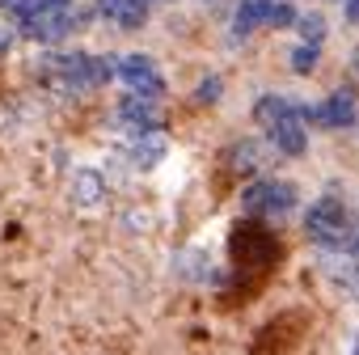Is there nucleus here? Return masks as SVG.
I'll return each instance as SVG.
<instances>
[{"label":"nucleus","instance_id":"obj_10","mask_svg":"<svg viewBox=\"0 0 359 355\" xmlns=\"http://www.w3.org/2000/svg\"><path fill=\"white\" fill-rule=\"evenodd\" d=\"M254 119L275 127V123H283V119H296V106H292L287 98H275V93H271V98H262V102L254 106Z\"/></svg>","mask_w":359,"mask_h":355},{"label":"nucleus","instance_id":"obj_20","mask_svg":"<svg viewBox=\"0 0 359 355\" xmlns=\"http://www.w3.org/2000/svg\"><path fill=\"white\" fill-rule=\"evenodd\" d=\"M199 98H203V102H216V98H220V76H208V81L199 85Z\"/></svg>","mask_w":359,"mask_h":355},{"label":"nucleus","instance_id":"obj_8","mask_svg":"<svg viewBox=\"0 0 359 355\" xmlns=\"http://www.w3.org/2000/svg\"><path fill=\"white\" fill-rule=\"evenodd\" d=\"M271 140H275V148H279V152L296 156V152H304V123L283 119V123H275V127H271Z\"/></svg>","mask_w":359,"mask_h":355},{"label":"nucleus","instance_id":"obj_3","mask_svg":"<svg viewBox=\"0 0 359 355\" xmlns=\"http://www.w3.org/2000/svg\"><path fill=\"white\" fill-rule=\"evenodd\" d=\"M300 330H304V313H287V317L271 321V326L258 334L254 351H258V355H287V351L300 342Z\"/></svg>","mask_w":359,"mask_h":355},{"label":"nucleus","instance_id":"obj_14","mask_svg":"<svg viewBox=\"0 0 359 355\" xmlns=\"http://www.w3.org/2000/svg\"><path fill=\"white\" fill-rule=\"evenodd\" d=\"M161 156H165V140L161 135H144L135 144V165H156Z\"/></svg>","mask_w":359,"mask_h":355},{"label":"nucleus","instance_id":"obj_9","mask_svg":"<svg viewBox=\"0 0 359 355\" xmlns=\"http://www.w3.org/2000/svg\"><path fill=\"white\" fill-rule=\"evenodd\" d=\"M102 13H110L123 26H140L144 13H148V5H144V0H102Z\"/></svg>","mask_w":359,"mask_h":355},{"label":"nucleus","instance_id":"obj_11","mask_svg":"<svg viewBox=\"0 0 359 355\" xmlns=\"http://www.w3.org/2000/svg\"><path fill=\"white\" fill-rule=\"evenodd\" d=\"M271 5H275V0H241V9H237V34H245L258 22H266L271 18Z\"/></svg>","mask_w":359,"mask_h":355},{"label":"nucleus","instance_id":"obj_16","mask_svg":"<svg viewBox=\"0 0 359 355\" xmlns=\"http://www.w3.org/2000/svg\"><path fill=\"white\" fill-rule=\"evenodd\" d=\"M296 26H300V34H304V43H309V47H317V39L325 34V18H317V13H309V18H300Z\"/></svg>","mask_w":359,"mask_h":355},{"label":"nucleus","instance_id":"obj_4","mask_svg":"<svg viewBox=\"0 0 359 355\" xmlns=\"http://www.w3.org/2000/svg\"><path fill=\"white\" fill-rule=\"evenodd\" d=\"M292 203H296V195L287 182H258L245 191V212H254V216H283Z\"/></svg>","mask_w":359,"mask_h":355},{"label":"nucleus","instance_id":"obj_5","mask_svg":"<svg viewBox=\"0 0 359 355\" xmlns=\"http://www.w3.org/2000/svg\"><path fill=\"white\" fill-rule=\"evenodd\" d=\"M114 72H118V76L135 89V98H144V102L161 93V76H156V68H152V60H148V55H123Z\"/></svg>","mask_w":359,"mask_h":355},{"label":"nucleus","instance_id":"obj_6","mask_svg":"<svg viewBox=\"0 0 359 355\" xmlns=\"http://www.w3.org/2000/svg\"><path fill=\"white\" fill-rule=\"evenodd\" d=\"M60 72H64V81L68 85H102V81H110L114 76V64H106V60H93V55H68L64 64H60Z\"/></svg>","mask_w":359,"mask_h":355},{"label":"nucleus","instance_id":"obj_15","mask_svg":"<svg viewBox=\"0 0 359 355\" xmlns=\"http://www.w3.org/2000/svg\"><path fill=\"white\" fill-rule=\"evenodd\" d=\"M72 187H76V199H81V203H93L97 191H102V178H97V173H76Z\"/></svg>","mask_w":359,"mask_h":355},{"label":"nucleus","instance_id":"obj_22","mask_svg":"<svg viewBox=\"0 0 359 355\" xmlns=\"http://www.w3.org/2000/svg\"><path fill=\"white\" fill-rule=\"evenodd\" d=\"M0 5H5V9H18V5H22V0H0Z\"/></svg>","mask_w":359,"mask_h":355},{"label":"nucleus","instance_id":"obj_18","mask_svg":"<svg viewBox=\"0 0 359 355\" xmlns=\"http://www.w3.org/2000/svg\"><path fill=\"white\" fill-rule=\"evenodd\" d=\"M229 165H233V169H250V165H254V144H250V140H245V144H233V148H229Z\"/></svg>","mask_w":359,"mask_h":355},{"label":"nucleus","instance_id":"obj_19","mask_svg":"<svg viewBox=\"0 0 359 355\" xmlns=\"http://www.w3.org/2000/svg\"><path fill=\"white\" fill-rule=\"evenodd\" d=\"M271 26H296V13H292V5H271V18H266Z\"/></svg>","mask_w":359,"mask_h":355},{"label":"nucleus","instance_id":"obj_13","mask_svg":"<svg viewBox=\"0 0 359 355\" xmlns=\"http://www.w3.org/2000/svg\"><path fill=\"white\" fill-rule=\"evenodd\" d=\"M118 114H123V123H131V127H152V106L144 102V98H123V106H118Z\"/></svg>","mask_w":359,"mask_h":355},{"label":"nucleus","instance_id":"obj_17","mask_svg":"<svg viewBox=\"0 0 359 355\" xmlns=\"http://www.w3.org/2000/svg\"><path fill=\"white\" fill-rule=\"evenodd\" d=\"M292 68H296V72H313V68H317V47H309V43L296 47V51H292Z\"/></svg>","mask_w":359,"mask_h":355},{"label":"nucleus","instance_id":"obj_1","mask_svg":"<svg viewBox=\"0 0 359 355\" xmlns=\"http://www.w3.org/2000/svg\"><path fill=\"white\" fill-rule=\"evenodd\" d=\"M229 254H233V267H237V283H233V296H224V304L233 300H250L258 296V288L266 283V275L279 267L283 258V246L271 229L262 225H241L229 241Z\"/></svg>","mask_w":359,"mask_h":355},{"label":"nucleus","instance_id":"obj_2","mask_svg":"<svg viewBox=\"0 0 359 355\" xmlns=\"http://www.w3.org/2000/svg\"><path fill=\"white\" fill-rule=\"evenodd\" d=\"M309 233H313L317 241H325V246H338L342 233H346V208H342L334 195L317 199V203L309 208Z\"/></svg>","mask_w":359,"mask_h":355},{"label":"nucleus","instance_id":"obj_7","mask_svg":"<svg viewBox=\"0 0 359 355\" xmlns=\"http://www.w3.org/2000/svg\"><path fill=\"white\" fill-rule=\"evenodd\" d=\"M300 119L309 123H321V127H346V123H355V98L351 93H334L325 106H313V110H300Z\"/></svg>","mask_w":359,"mask_h":355},{"label":"nucleus","instance_id":"obj_21","mask_svg":"<svg viewBox=\"0 0 359 355\" xmlns=\"http://www.w3.org/2000/svg\"><path fill=\"white\" fill-rule=\"evenodd\" d=\"M346 22H359V0H346Z\"/></svg>","mask_w":359,"mask_h":355},{"label":"nucleus","instance_id":"obj_12","mask_svg":"<svg viewBox=\"0 0 359 355\" xmlns=\"http://www.w3.org/2000/svg\"><path fill=\"white\" fill-rule=\"evenodd\" d=\"M64 30H68V13H64V9H47V13H39L34 26H30L34 39H60Z\"/></svg>","mask_w":359,"mask_h":355}]
</instances>
